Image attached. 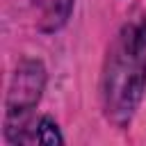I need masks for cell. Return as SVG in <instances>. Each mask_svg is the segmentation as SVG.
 Here are the masks:
<instances>
[{
    "mask_svg": "<svg viewBox=\"0 0 146 146\" xmlns=\"http://www.w3.org/2000/svg\"><path fill=\"white\" fill-rule=\"evenodd\" d=\"M46 89V68L39 59H25L18 64L9 80L7 100H5V137L11 144H25L27 123L32 110L39 105Z\"/></svg>",
    "mask_w": 146,
    "mask_h": 146,
    "instance_id": "2",
    "label": "cell"
},
{
    "mask_svg": "<svg viewBox=\"0 0 146 146\" xmlns=\"http://www.w3.org/2000/svg\"><path fill=\"white\" fill-rule=\"evenodd\" d=\"M34 2L39 5V11H41L39 25L43 32L62 30L73 11V5H75V0H34Z\"/></svg>",
    "mask_w": 146,
    "mask_h": 146,
    "instance_id": "3",
    "label": "cell"
},
{
    "mask_svg": "<svg viewBox=\"0 0 146 146\" xmlns=\"http://www.w3.org/2000/svg\"><path fill=\"white\" fill-rule=\"evenodd\" d=\"M146 91V21L123 25L114 36L103 75L100 103L107 121L123 128L132 121Z\"/></svg>",
    "mask_w": 146,
    "mask_h": 146,
    "instance_id": "1",
    "label": "cell"
},
{
    "mask_svg": "<svg viewBox=\"0 0 146 146\" xmlns=\"http://www.w3.org/2000/svg\"><path fill=\"white\" fill-rule=\"evenodd\" d=\"M34 141L36 144H48V146H55V144H64V137L57 128V123L50 119V116H43L36 128H34Z\"/></svg>",
    "mask_w": 146,
    "mask_h": 146,
    "instance_id": "4",
    "label": "cell"
}]
</instances>
